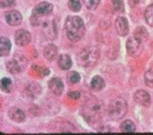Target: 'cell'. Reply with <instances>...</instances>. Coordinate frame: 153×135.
I'll return each instance as SVG.
<instances>
[{
    "instance_id": "cell-24",
    "label": "cell",
    "mask_w": 153,
    "mask_h": 135,
    "mask_svg": "<svg viewBox=\"0 0 153 135\" xmlns=\"http://www.w3.org/2000/svg\"><path fill=\"white\" fill-rule=\"evenodd\" d=\"M112 7L114 11L123 12L125 10L124 0H112Z\"/></svg>"
},
{
    "instance_id": "cell-12",
    "label": "cell",
    "mask_w": 153,
    "mask_h": 135,
    "mask_svg": "<svg viewBox=\"0 0 153 135\" xmlns=\"http://www.w3.org/2000/svg\"><path fill=\"white\" fill-rule=\"evenodd\" d=\"M24 67L25 66L24 65L22 66V63L19 64V61L18 59H12V60L8 61L6 64L7 70H8L10 73H12V74H16V73L21 72Z\"/></svg>"
},
{
    "instance_id": "cell-27",
    "label": "cell",
    "mask_w": 153,
    "mask_h": 135,
    "mask_svg": "<svg viewBox=\"0 0 153 135\" xmlns=\"http://www.w3.org/2000/svg\"><path fill=\"white\" fill-rule=\"evenodd\" d=\"M10 87H11V80L7 77H3L1 79V88L2 90L8 92H10Z\"/></svg>"
},
{
    "instance_id": "cell-7",
    "label": "cell",
    "mask_w": 153,
    "mask_h": 135,
    "mask_svg": "<svg viewBox=\"0 0 153 135\" xmlns=\"http://www.w3.org/2000/svg\"><path fill=\"white\" fill-rule=\"evenodd\" d=\"M31 34L28 31H25V29H19L16 33L14 36V40H16V45L19 46H26L31 42Z\"/></svg>"
},
{
    "instance_id": "cell-15",
    "label": "cell",
    "mask_w": 153,
    "mask_h": 135,
    "mask_svg": "<svg viewBox=\"0 0 153 135\" xmlns=\"http://www.w3.org/2000/svg\"><path fill=\"white\" fill-rule=\"evenodd\" d=\"M10 49H11L10 41L7 38L1 37V40H0V54H1L2 57L8 55L9 52H10Z\"/></svg>"
},
{
    "instance_id": "cell-18",
    "label": "cell",
    "mask_w": 153,
    "mask_h": 135,
    "mask_svg": "<svg viewBox=\"0 0 153 135\" xmlns=\"http://www.w3.org/2000/svg\"><path fill=\"white\" fill-rule=\"evenodd\" d=\"M135 38L137 39V40H139L140 42H142V43H145V42L147 41L148 39V32L147 29L145 28H143V26H140V28H138L136 29L135 32Z\"/></svg>"
},
{
    "instance_id": "cell-13",
    "label": "cell",
    "mask_w": 153,
    "mask_h": 135,
    "mask_svg": "<svg viewBox=\"0 0 153 135\" xmlns=\"http://www.w3.org/2000/svg\"><path fill=\"white\" fill-rule=\"evenodd\" d=\"M8 116L16 122H23L25 120V113L19 108H11L8 111Z\"/></svg>"
},
{
    "instance_id": "cell-16",
    "label": "cell",
    "mask_w": 153,
    "mask_h": 135,
    "mask_svg": "<svg viewBox=\"0 0 153 135\" xmlns=\"http://www.w3.org/2000/svg\"><path fill=\"white\" fill-rule=\"evenodd\" d=\"M71 59L66 54H62L58 57V66L63 70H68L71 67Z\"/></svg>"
},
{
    "instance_id": "cell-14",
    "label": "cell",
    "mask_w": 153,
    "mask_h": 135,
    "mask_svg": "<svg viewBox=\"0 0 153 135\" xmlns=\"http://www.w3.org/2000/svg\"><path fill=\"white\" fill-rule=\"evenodd\" d=\"M90 87L92 88L93 90H95V92H99V90H103L105 87V81L104 79H103L101 76H98V75H96L91 79V82H90Z\"/></svg>"
},
{
    "instance_id": "cell-10",
    "label": "cell",
    "mask_w": 153,
    "mask_h": 135,
    "mask_svg": "<svg viewBox=\"0 0 153 135\" xmlns=\"http://www.w3.org/2000/svg\"><path fill=\"white\" fill-rule=\"evenodd\" d=\"M5 19L10 26H18L23 21V16L18 10H9L5 13Z\"/></svg>"
},
{
    "instance_id": "cell-30",
    "label": "cell",
    "mask_w": 153,
    "mask_h": 135,
    "mask_svg": "<svg viewBox=\"0 0 153 135\" xmlns=\"http://www.w3.org/2000/svg\"><path fill=\"white\" fill-rule=\"evenodd\" d=\"M68 97L74 100H78L80 98V92H68Z\"/></svg>"
},
{
    "instance_id": "cell-2",
    "label": "cell",
    "mask_w": 153,
    "mask_h": 135,
    "mask_svg": "<svg viewBox=\"0 0 153 135\" xmlns=\"http://www.w3.org/2000/svg\"><path fill=\"white\" fill-rule=\"evenodd\" d=\"M102 109L103 104L99 100L91 98L88 101H86L84 104V114H85V118L89 123L93 125L95 122L99 121Z\"/></svg>"
},
{
    "instance_id": "cell-20",
    "label": "cell",
    "mask_w": 153,
    "mask_h": 135,
    "mask_svg": "<svg viewBox=\"0 0 153 135\" xmlns=\"http://www.w3.org/2000/svg\"><path fill=\"white\" fill-rule=\"evenodd\" d=\"M120 130L123 132H127V133H133V132H136V126L132 121L127 120V121L123 122L122 125H120Z\"/></svg>"
},
{
    "instance_id": "cell-4",
    "label": "cell",
    "mask_w": 153,
    "mask_h": 135,
    "mask_svg": "<svg viewBox=\"0 0 153 135\" xmlns=\"http://www.w3.org/2000/svg\"><path fill=\"white\" fill-rule=\"evenodd\" d=\"M128 111L127 102L122 98H117L110 102L107 108V115L112 120H120Z\"/></svg>"
},
{
    "instance_id": "cell-9",
    "label": "cell",
    "mask_w": 153,
    "mask_h": 135,
    "mask_svg": "<svg viewBox=\"0 0 153 135\" xmlns=\"http://www.w3.org/2000/svg\"><path fill=\"white\" fill-rule=\"evenodd\" d=\"M134 100L137 104L141 105V106H144V107H148L150 105V95L149 94L146 92V90H140L138 92H135L134 95Z\"/></svg>"
},
{
    "instance_id": "cell-29",
    "label": "cell",
    "mask_w": 153,
    "mask_h": 135,
    "mask_svg": "<svg viewBox=\"0 0 153 135\" xmlns=\"http://www.w3.org/2000/svg\"><path fill=\"white\" fill-rule=\"evenodd\" d=\"M14 4V0H0L1 7H10Z\"/></svg>"
},
{
    "instance_id": "cell-23",
    "label": "cell",
    "mask_w": 153,
    "mask_h": 135,
    "mask_svg": "<svg viewBox=\"0 0 153 135\" xmlns=\"http://www.w3.org/2000/svg\"><path fill=\"white\" fill-rule=\"evenodd\" d=\"M144 80L146 85L150 87H153V67L148 69L146 72H145L144 75Z\"/></svg>"
},
{
    "instance_id": "cell-17",
    "label": "cell",
    "mask_w": 153,
    "mask_h": 135,
    "mask_svg": "<svg viewBox=\"0 0 153 135\" xmlns=\"http://www.w3.org/2000/svg\"><path fill=\"white\" fill-rule=\"evenodd\" d=\"M56 56H57V48L54 45H52V44L48 45L47 47L44 49V57L47 60L52 61L56 58Z\"/></svg>"
},
{
    "instance_id": "cell-8",
    "label": "cell",
    "mask_w": 153,
    "mask_h": 135,
    "mask_svg": "<svg viewBox=\"0 0 153 135\" xmlns=\"http://www.w3.org/2000/svg\"><path fill=\"white\" fill-rule=\"evenodd\" d=\"M115 29H117V33L120 36L125 37L129 33V23L126 18L123 16H118L115 21Z\"/></svg>"
},
{
    "instance_id": "cell-3",
    "label": "cell",
    "mask_w": 153,
    "mask_h": 135,
    "mask_svg": "<svg viewBox=\"0 0 153 135\" xmlns=\"http://www.w3.org/2000/svg\"><path fill=\"white\" fill-rule=\"evenodd\" d=\"M98 59H99V51L96 47H92V46L84 48L76 56L78 64L85 68L94 66Z\"/></svg>"
},
{
    "instance_id": "cell-26",
    "label": "cell",
    "mask_w": 153,
    "mask_h": 135,
    "mask_svg": "<svg viewBox=\"0 0 153 135\" xmlns=\"http://www.w3.org/2000/svg\"><path fill=\"white\" fill-rule=\"evenodd\" d=\"M68 7L74 12H78L81 9V2L80 0H68Z\"/></svg>"
},
{
    "instance_id": "cell-6",
    "label": "cell",
    "mask_w": 153,
    "mask_h": 135,
    "mask_svg": "<svg viewBox=\"0 0 153 135\" xmlns=\"http://www.w3.org/2000/svg\"><path fill=\"white\" fill-rule=\"evenodd\" d=\"M53 11V6L49 2H41L38 4L33 10L34 18H40V16L48 15Z\"/></svg>"
},
{
    "instance_id": "cell-5",
    "label": "cell",
    "mask_w": 153,
    "mask_h": 135,
    "mask_svg": "<svg viewBox=\"0 0 153 135\" xmlns=\"http://www.w3.org/2000/svg\"><path fill=\"white\" fill-rule=\"evenodd\" d=\"M127 52L131 57H138L143 52V43L132 37L127 42Z\"/></svg>"
},
{
    "instance_id": "cell-19",
    "label": "cell",
    "mask_w": 153,
    "mask_h": 135,
    "mask_svg": "<svg viewBox=\"0 0 153 135\" xmlns=\"http://www.w3.org/2000/svg\"><path fill=\"white\" fill-rule=\"evenodd\" d=\"M27 92L32 98H35L36 95L41 94V87L37 83H31L27 87Z\"/></svg>"
},
{
    "instance_id": "cell-1",
    "label": "cell",
    "mask_w": 153,
    "mask_h": 135,
    "mask_svg": "<svg viewBox=\"0 0 153 135\" xmlns=\"http://www.w3.org/2000/svg\"><path fill=\"white\" fill-rule=\"evenodd\" d=\"M65 34L71 42H76L85 35V24L83 19L79 16H68L65 23Z\"/></svg>"
},
{
    "instance_id": "cell-22",
    "label": "cell",
    "mask_w": 153,
    "mask_h": 135,
    "mask_svg": "<svg viewBox=\"0 0 153 135\" xmlns=\"http://www.w3.org/2000/svg\"><path fill=\"white\" fill-rule=\"evenodd\" d=\"M144 15H145V19H146L147 23L149 24V26H153V3L147 6Z\"/></svg>"
},
{
    "instance_id": "cell-32",
    "label": "cell",
    "mask_w": 153,
    "mask_h": 135,
    "mask_svg": "<svg viewBox=\"0 0 153 135\" xmlns=\"http://www.w3.org/2000/svg\"><path fill=\"white\" fill-rule=\"evenodd\" d=\"M42 74H43V75H48L49 74V69H48V68H43V69H42Z\"/></svg>"
},
{
    "instance_id": "cell-11",
    "label": "cell",
    "mask_w": 153,
    "mask_h": 135,
    "mask_svg": "<svg viewBox=\"0 0 153 135\" xmlns=\"http://www.w3.org/2000/svg\"><path fill=\"white\" fill-rule=\"evenodd\" d=\"M48 85H49V90H50L54 95H61V92H62V90H63V83L60 79H58V78H52V79L49 81Z\"/></svg>"
},
{
    "instance_id": "cell-28",
    "label": "cell",
    "mask_w": 153,
    "mask_h": 135,
    "mask_svg": "<svg viewBox=\"0 0 153 135\" xmlns=\"http://www.w3.org/2000/svg\"><path fill=\"white\" fill-rule=\"evenodd\" d=\"M100 3V0H84V4L88 9H94Z\"/></svg>"
},
{
    "instance_id": "cell-21",
    "label": "cell",
    "mask_w": 153,
    "mask_h": 135,
    "mask_svg": "<svg viewBox=\"0 0 153 135\" xmlns=\"http://www.w3.org/2000/svg\"><path fill=\"white\" fill-rule=\"evenodd\" d=\"M43 26H44V29H45L46 36L49 37V33H51V35H52V39L55 38V36H56V29H55V24H54V23L46 21V23H44Z\"/></svg>"
},
{
    "instance_id": "cell-31",
    "label": "cell",
    "mask_w": 153,
    "mask_h": 135,
    "mask_svg": "<svg viewBox=\"0 0 153 135\" xmlns=\"http://www.w3.org/2000/svg\"><path fill=\"white\" fill-rule=\"evenodd\" d=\"M141 1V0H129V3H130V5L132 6V7H134L137 5L139 2Z\"/></svg>"
},
{
    "instance_id": "cell-25",
    "label": "cell",
    "mask_w": 153,
    "mask_h": 135,
    "mask_svg": "<svg viewBox=\"0 0 153 135\" xmlns=\"http://www.w3.org/2000/svg\"><path fill=\"white\" fill-rule=\"evenodd\" d=\"M68 79L71 83H74V84H75V83H78L80 81L81 77L78 72H76V71H71V72H68Z\"/></svg>"
}]
</instances>
